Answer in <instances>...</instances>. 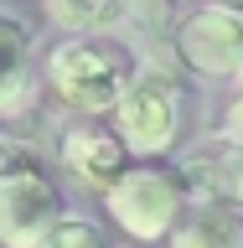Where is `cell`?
Here are the masks:
<instances>
[{
	"label": "cell",
	"mask_w": 243,
	"mask_h": 248,
	"mask_svg": "<svg viewBox=\"0 0 243 248\" xmlns=\"http://www.w3.org/2000/svg\"><path fill=\"white\" fill-rule=\"evenodd\" d=\"M135 78L130 52L109 36H73L47 57V88L78 114H114Z\"/></svg>",
	"instance_id": "6da1fadb"
},
{
	"label": "cell",
	"mask_w": 243,
	"mask_h": 248,
	"mask_svg": "<svg viewBox=\"0 0 243 248\" xmlns=\"http://www.w3.org/2000/svg\"><path fill=\"white\" fill-rule=\"evenodd\" d=\"M104 207L114 217V228H124L135 243H161L192 212V186L171 166H130L104 191Z\"/></svg>",
	"instance_id": "7a4b0ae2"
},
{
	"label": "cell",
	"mask_w": 243,
	"mask_h": 248,
	"mask_svg": "<svg viewBox=\"0 0 243 248\" xmlns=\"http://www.w3.org/2000/svg\"><path fill=\"white\" fill-rule=\"evenodd\" d=\"M62 217H67V202H62L57 181L36 160H11L0 170V232H5V248H31Z\"/></svg>",
	"instance_id": "3957f363"
},
{
	"label": "cell",
	"mask_w": 243,
	"mask_h": 248,
	"mask_svg": "<svg viewBox=\"0 0 243 248\" xmlns=\"http://www.w3.org/2000/svg\"><path fill=\"white\" fill-rule=\"evenodd\" d=\"M114 135L130 145V155H166L181 135V93L161 73H140L135 88L114 108Z\"/></svg>",
	"instance_id": "277c9868"
},
{
	"label": "cell",
	"mask_w": 243,
	"mask_h": 248,
	"mask_svg": "<svg viewBox=\"0 0 243 248\" xmlns=\"http://www.w3.org/2000/svg\"><path fill=\"white\" fill-rule=\"evenodd\" d=\"M176 57L202 78H243V11L202 5L176 31Z\"/></svg>",
	"instance_id": "5b68a950"
},
{
	"label": "cell",
	"mask_w": 243,
	"mask_h": 248,
	"mask_svg": "<svg viewBox=\"0 0 243 248\" xmlns=\"http://www.w3.org/2000/svg\"><path fill=\"white\" fill-rule=\"evenodd\" d=\"M124 155H130V145L114 129H104V124H73L62 135V166L73 170L83 186H98V191H109L130 170Z\"/></svg>",
	"instance_id": "8992f818"
},
{
	"label": "cell",
	"mask_w": 243,
	"mask_h": 248,
	"mask_svg": "<svg viewBox=\"0 0 243 248\" xmlns=\"http://www.w3.org/2000/svg\"><path fill=\"white\" fill-rule=\"evenodd\" d=\"M186 186H192V202H233L243 212V140H228L217 150H197L181 166Z\"/></svg>",
	"instance_id": "52a82bcc"
},
{
	"label": "cell",
	"mask_w": 243,
	"mask_h": 248,
	"mask_svg": "<svg viewBox=\"0 0 243 248\" xmlns=\"http://www.w3.org/2000/svg\"><path fill=\"white\" fill-rule=\"evenodd\" d=\"M171 248H243V212L233 202H192L181 228L166 238Z\"/></svg>",
	"instance_id": "ba28073f"
},
{
	"label": "cell",
	"mask_w": 243,
	"mask_h": 248,
	"mask_svg": "<svg viewBox=\"0 0 243 248\" xmlns=\"http://www.w3.org/2000/svg\"><path fill=\"white\" fill-rule=\"evenodd\" d=\"M0 36H5L0 114H5V119H16V114H26V104L42 93V83H36V73H31V36H26V26H21L16 16H5V21H0Z\"/></svg>",
	"instance_id": "9c48e42d"
},
{
	"label": "cell",
	"mask_w": 243,
	"mask_h": 248,
	"mask_svg": "<svg viewBox=\"0 0 243 248\" xmlns=\"http://www.w3.org/2000/svg\"><path fill=\"white\" fill-rule=\"evenodd\" d=\"M31 248H109V238L98 232V222H88V217H62V222H52V228L36 238Z\"/></svg>",
	"instance_id": "30bf717a"
},
{
	"label": "cell",
	"mask_w": 243,
	"mask_h": 248,
	"mask_svg": "<svg viewBox=\"0 0 243 248\" xmlns=\"http://www.w3.org/2000/svg\"><path fill=\"white\" fill-rule=\"evenodd\" d=\"M47 16L67 31H83L93 21H104L109 16V0H47Z\"/></svg>",
	"instance_id": "8fae6325"
},
{
	"label": "cell",
	"mask_w": 243,
	"mask_h": 248,
	"mask_svg": "<svg viewBox=\"0 0 243 248\" xmlns=\"http://www.w3.org/2000/svg\"><path fill=\"white\" fill-rule=\"evenodd\" d=\"M223 135H228V140H243V78H238V93H233V104H228Z\"/></svg>",
	"instance_id": "7c38bea8"
},
{
	"label": "cell",
	"mask_w": 243,
	"mask_h": 248,
	"mask_svg": "<svg viewBox=\"0 0 243 248\" xmlns=\"http://www.w3.org/2000/svg\"><path fill=\"white\" fill-rule=\"evenodd\" d=\"M207 5H238V11H243V0H207Z\"/></svg>",
	"instance_id": "4fadbf2b"
}]
</instances>
